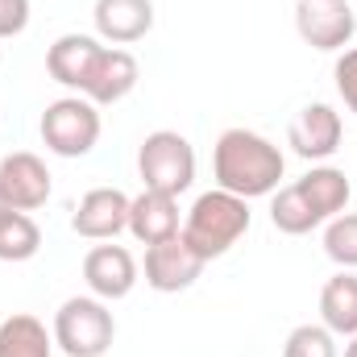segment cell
<instances>
[{
    "label": "cell",
    "mask_w": 357,
    "mask_h": 357,
    "mask_svg": "<svg viewBox=\"0 0 357 357\" xmlns=\"http://www.w3.org/2000/svg\"><path fill=\"white\" fill-rule=\"evenodd\" d=\"M320 320L333 337H357V274L341 270L320 291Z\"/></svg>",
    "instance_id": "16"
},
{
    "label": "cell",
    "mask_w": 357,
    "mask_h": 357,
    "mask_svg": "<svg viewBox=\"0 0 357 357\" xmlns=\"http://www.w3.org/2000/svg\"><path fill=\"white\" fill-rule=\"evenodd\" d=\"M137 79H142L137 59H133L129 50H121V46H104L100 59H96V67H91L88 84H84V96H88L96 108L121 104L129 91L137 88Z\"/></svg>",
    "instance_id": "12"
},
{
    "label": "cell",
    "mask_w": 357,
    "mask_h": 357,
    "mask_svg": "<svg viewBox=\"0 0 357 357\" xmlns=\"http://www.w3.org/2000/svg\"><path fill=\"white\" fill-rule=\"evenodd\" d=\"M295 187L303 191V199L312 204V212H316L320 220L341 216V212L349 208V195H354L349 175L337 171V167H312L303 178H295Z\"/></svg>",
    "instance_id": "17"
},
{
    "label": "cell",
    "mask_w": 357,
    "mask_h": 357,
    "mask_svg": "<svg viewBox=\"0 0 357 357\" xmlns=\"http://www.w3.org/2000/svg\"><path fill=\"white\" fill-rule=\"evenodd\" d=\"M345 357H357V337H349V345H345Z\"/></svg>",
    "instance_id": "26"
},
{
    "label": "cell",
    "mask_w": 357,
    "mask_h": 357,
    "mask_svg": "<svg viewBox=\"0 0 357 357\" xmlns=\"http://www.w3.org/2000/svg\"><path fill=\"white\" fill-rule=\"evenodd\" d=\"M0 195L8 199V208L17 212H33L50 199V171L38 154L17 150L8 158H0Z\"/></svg>",
    "instance_id": "10"
},
{
    "label": "cell",
    "mask_w": 357,
    "mask_h": 357,
    "mask_svg": "<svg viewBox=\"0 0 357 357\" xmlns=\"http://www.w3.org/2000/svg\"><path fill=\"white\" fill-rule=\"evenodd\" d=\"M204 266H208V262L183 241V233L158 241V245H146V287H154L158 295H178V291H187V287L199 278Z\"/></svg>",
    "instance_id": "8"
},
{
    "label": "cell",
    "mask_w": 357,
    "mask_h": 357,
    "mask_svg": "<svg viewBox=\"0 0 357 357\" xmlns=\"http://www.w3.org/2000/svg\"><path fill=\"white\" fill-rule=\"evenodd\" d=\"M42 142L59 158H84L100 142V108L88 96H63L42 112Z\"/></svg>",
    "instance_id": "5"
},
{
    "label": "cell",
    "mask_w": 357,
    "mask_h": 357,
    "mask_svg": "<svg viewBox=\"0 0 357 357\" xmlns=\"http://www.w3.org/2000/svg\"><path fill=\"white\" fill-rule=\"evenodd\" d=\"M42 250V229L29 212H8L0 220V262H29Z\"/></svg>",
    "instance_id": "20"
},
{
    "label": "cell",
    "mask_w": 357,
    "mask_h": 357,
    "mask_svg": "<svg viewBox=\"0 0 357 357\" xmlns=\"http://www.w3.org/2000/svg\"><path fill=\"white\" fill-rule=\"evenodd\" d=\"M129 204L133 199L121 187H91L71 216V229L84 241H116V233L129 229Z\"/></svg>",
    "instance_id": "9"
},
{
    "label": "cell",
    "mask_w": 357,
    "mask_h": 357,
    "mask_svg": "<svg viewBox=\"0 0 357 357\" xmlns=\"http://www.w3.org/2000/svg\"><path fill=\"white\" fill-rule=\"evenodd\" d=\"M91 21L104 42L129 46L154 29V0H96Z\"/></svg>",
    "instance_id": "13"
},
{
    "label": "cell",
    "mask_w": 357,
    "mask_h": 357,
    "mask_svg": "<svg viewBox=\"0 0 357 357\" xmlns=\"http://www.w3.org/2000/svg\"><path fill=\"white\" fill-rule=\"evenodd\" d=\"M295 29L312 50H345L354 42L357 13L349 0H299L295 4Z\"/></svg>",
    "instance_id": "6"
},
{
    "label": "cell",
    "mask_w": 357,
    "mask_h": 357,
    "mask_svg": "<svg viewBox=\"0 0 357 357\" xmlns=\"http://www.w3.org/2000/svg\"><path fill=\"white\" fill-rule=\"evenodd\" d=\"M341 137H345V125H341V112L333 104H303L287 129V142L299 158L307 162H324L341 150Z\"/></svg>",
    "instance_id": "7"
},
{
    "label": "cell",
    "mask_w": 357,
    "mask_h": 357,
    "mask_svg": "<svg viewBox=\"0 0 357 357\" xmlns=\"http://www.w3.org/2000/svg\"><path fill=\"white\" fill-rule=\"evenodd\" d=\"M8 212H17V208H8V199H4V195H0V220H4V216H8Z\"/></svg>",
    "instance_id": "25"
},
{
    "label": "cell",
    "mask_w": 357,
    "mask_h": 357,
    "mask_svg": "<svg viewBox=\"0 0 357 357\" xmlns=\"http://www.w3.org/2000/svg\"><path fill=\"white\" fill-rule=\"evenodd\" d=\"M324 254L341 270H357V212H341L324 229Z\"/></svg>",
    "instance_id": "21"
},
{
    "label": "cell",
    "mask_w": 357,
    "mask_h": 357,
    "mask_svg": "<svg viewBox=\"0 0 357 357\" xmlns=\"http://www.w3.org/2000/svg\"><path fill=\"white\" fill-rule=\"evenodd\" d=\"M137 175L146 183V191H162V195L178 199L195 183V150H191V142L175 129L146 133V142L137 150Z\"/></svg>",
    "instance_id": "4"
},
{
    "label": "cell",
    "mask_w": 357,
    "mask_h": 357,
    "mask_svg": "<svg viewBox=\"0 0 357 357\" xmlns=\"http://www.w3.org/2000/svg\"><path fill=\"white\" fill-rule=\"evenodd\" d=\"M287 171L282 150L254 133V129H225L212 146V175L220 191H233L241 199H258V195H274L278 178Z\"/></svg>",
    "instance_id": "1"
},
{
    "label": "cell",
    "mask_w": 357,
    "mask_h": 357,
    "mask_svg": "<svg viewBox=\"0 0 357 357\" xmlns=\"http://www.w3.org/2000/svg\"><path fill=\"white\" fill-rule=\"evenodd\" d=\"M29 25V0H0V38H17Z\"/></svg>",
    "instance_id": "24"
},
{
    "label": "cell",
    "mask_w": 357,
    "mask_h": 357,
    "mask_svg": "<svg viewBox=\"0 0 357 357\" xmlns=\"http://www.w3.org/2000/svg\"><path fill=\"white\" fill-rule=\"evenodd\" d=\"M282 357H341L337 354V337L324 324H299L287 333Z\"/></svg>",
    "instance_id": "22"
},
{
    "label": "cell",
    "mask_w": 357,
    "mask_h": 357,
    "mask_svg": "<svg viewBox=\"0 0 357 357\" xmlns=\"http://www.w3.org/2000/svg\"><path fill=\"white\" fill-rule=\"evenodd\" d=\"M178 229H183V220H178V199L175 195L142 191V195L129 204V233H133L142 245H158V241L175 237Z\"/></svg>",
    "instance_id": "15"
},
{
    "label": "cell",
    "mask_w": 357,
    "mask_h": 357,
    "mask_svg": "<svg viewBox=\"0 0 357 357\" xmlns=\"http://www.w3.org/2000/svg\"><path fill=\"white\" fill-rule=\"evenodd\" d=\"M84 282L104 303L125 299L137 287V262L125 245H91L88 258H84Z\"/></svg>",
    "instance_id": "11"
},
{
    "label": "cell",
    "mask_w": 357,
    "mask_h": 357,
    "mask_svg": "<svg viewBox=\"0 0 357 357\" xmlns=\"http://www.w3.org/2000/svg\"><path fill=\"white\" fill-rule=\"evenodd\" d=\"M354 13H357V8H354Z\"/></svg>",
    "instance_id": "27"
},
{
    "label": "cell",
    "mask_w": 357,
    "mask_h": 357,
    "mask_svg": "<svg viewBox=\"0 0 357 357\" xmlns=\"http://www.w3.org/2000/svg\"><path fill=\"white\" fill-rule=\"evenodd\" d=\"M54 345L67 357H104L116 341V320L104 299L96 295H71L54 312Z\"/></svg>",
    "instance_id": "3"
},
{
    "label": "cell",
    "mask_w": 357,
    "mask_h": 357,
    "mask_svg": "<svg viewBox=\"0 0 357 357\" xmlns=\"http://www.w3.org/2000/svg\"><path fill=\"white\" fill-rule=\"evenodd\" d=\"M0 357H54V333L29 312H17L0 324Z\"/></svg>",
    "instance_id": "18"
},
{
    "label": "cell",
    "mask_w": 357,
    "mask_h": 357,
    "mask_svg": "<svg viewBox=\"0 0 357 357\" xmlns=\"http://www.w3.org/2000/svg\"><path fill=\"white\" fill-rule=\"evenodd\" d=\"M270 225H274L278 233H287V237H303V233L320 229L324 220L312 212V204L303 199V191H299L295 183H287V187H278V191L270 195Z\"/></svg>",
    "instance_id": "19"
},
{
    "label": "cell",
    "mask_w": 357,
    "mask_h": 357,
    "mask_svg": "<svg viewBox=\"0 0 357 357\" xmlns=\"http://www.w3.org/2000/svg\"><path fill=\"white\" fill-rule=\"evenodd\" d=\"M333 79H337V91H341L345 108H349V112H357V46H354V50H345V54L337 59Z\"/></svg>",
    "instance_id": "23"
},
{
    "label": "cell",
    "mask_w": 357,
    "mask_h": 357,
    "mask_svg": "<svg viewBox=\"0 0 357 357\" xmlns=\"http://www.w3.org/2000/svg\"><path fill=\"white\" fill-rule=\"evenodd\" d=\"M250 199H241V195H233V191H204L191 208H187V216H183V241L204 258V262H212V258H225L245 233H250Z\"/></svg>",
    "instance_id": "2"
},
{
    "label": "cell",
    "mask_w": 357,
    "mask_h": 357,
    "mask_svg": "<svg viewBox=\"0 0 357 357\" xmlns=\"http://www.w3.org/2000/svg\"><path fill=\"white\" fill-rule=\"evenodd\" d=\"M100 50H104V46H100L91 33H63V38H54V46L46 50V71H50L54 84H63V88H71L75 96H84V84H88Z\"/></svg>",
    "instance_id": "14"
}]
</instances>
